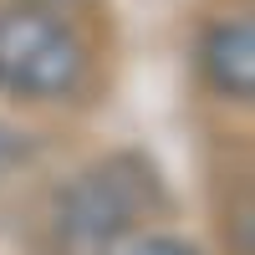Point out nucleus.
<instances>
[{
  "mask_svg": "<svg viewBox=\"0 0 255 255\" xmlns=\"http://www.w3.org/2000/svg\"><path fill=\"white\" fill-rule=\"evenodd\" d=\"M153 174L138 158H108L72 179L56 199V235L72 255H97L118 235L138 225V215L153 199Z\"/></svg>",
  "mask_w": 255,
  "mask_h": 255,
  "instance_id": "1",
  "label": "nucleus"
},
{
  "mask_svg": "<svg viewBox=\"0 0 255 255\" xmlns=\"http://www.w3.org/2000/svg\"><path fill=\"white\" fill-rule=\"evenodd\" d=\"M82 82V46L41 10L0 15V87L15 97H67Z\"/></svg>",
  "mask_w": 255,
  "mask_h": 255,
  "instance_id": "2",
  "label": "nucleus"
},
{
  "mask_svg": "<svg viewBox=\"0 0 255 255\" xmlns=\"http://www.w3.org/2000/svg\"><path fill=\"white\" fill-rule=\"evenodd\" d=\"M204 77L215 92L245 102L255 92V26L250 20H220L204 36Z\"/></svg>",
  "mask_w": 255,
  "mask_h": 255,
  "instance_id": "3",
  "label": "nucleus"
},
{
  "mask_svg": "<svg viewBox=\"0 0 255 255\" xmlns=\"http://www.w3.org/2000/svg\"><path fill=\"white\" fill-rule=\"evenodd\" d=\"M123 255H199L189 240H174V235H153V240H138L133 250H123Z\"/></svg>",
  "mask_w": 255,
  "mask_h": 255,
  "instance_id": "4",
  "label": "nucleus"
}]
</instances>
